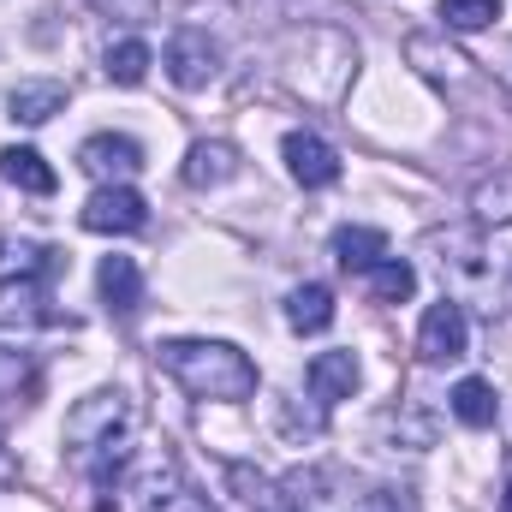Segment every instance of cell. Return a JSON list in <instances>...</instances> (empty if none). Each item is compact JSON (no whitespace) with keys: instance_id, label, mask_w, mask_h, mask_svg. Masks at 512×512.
<instances>
[{"instance_id":"obj_1","label":"cell","mask_w":512,"mask_h":512,"mask_svg":"<svg viewBox=\"0 0 512 512\" xmlns=\"http://www.w3.org/2000/svg\"><path fill=\"white\" fill-rule=\"evenodd\" d=\"M137 447V399L126 387H96L72 405L66 417V459L90 477L96 495H114L120 471L131 465Z\"/></svg>"},{"instance_id":"obj_2","label":"cell","mask_w":512,"mask_h":512,"mask_svg":"<svg viewBox=\"0 0 512 512\" xmlns=\"http://www.w3.org/2000/svg\"><path fill=\"white\" fill-rule=\"evenodd\" d=\"M161 370L185 387L191 399H221V405H239L256 393V364L227 346V340H167L161 346Z\"/></svg>"},{"instance_id":"obj_3","label":"cell","mask_w":512,"mask_h":512,"mask_svg":"<svg viewBox=\"0 0 512 512\" xmlns=\"http://www.w3.org/2000/svg\"><path fill=\"white\" fill-rule=\"evenodd\" d=\"M471 352V322H465V304L441 292V304L423 310V328H417V358L423 364H459Z\"/></svg>"},{"instance_id":"obj_4","label":"cell","mask_w":512,"mask_h":512,"mask_svg":"<svg viewBox=\"0 0 512 512\" xmlns=\"http://www.w3.org/2000/svg\"><path fill=\"white\" fill-rule=\"evenodd\" d=\"M215 72H221V42H215L209 30L185 24V30L167 36V78H173L179 90H203Z\"/></svg>"},{"instance_id":"obj_5","label":"cell","mask_w":512,"mask_h":512,"mask_svg":"<svg viewBox=\"0 0 512 512\" xmlns=\"http://www.w3.org/2000/svg\"><path fill=\"white\" fill-rule=\"evenodd\" d=\"M66 268V251L36 245V239H0V286H54V274Z\"/></svg>"},{"instance_id":"obj_6","label":"cell","mask_w":512,"mask_h":512,"mask_svg":"<svg viewBox=\"0 0 512 512\" xmlns=\"http://www.w3.org/2000/svg\"><path fill=\"white\" fill-rule=\"evenodd\" d=\"M137 507L143 512H215L203 495H197V483H185V471H179L173 459H161L155 471H143V483H137Z\"/></svg>"},{"instance_id":"obj_7","label":"cell","mask_w":512,"mask_h":512,"mask_svg":"<svg viewBox=\"0 0 512 512\" xmlns=\"http://www.w3.org/2000/svg\"><path fill=\"white\" fill-rule=\"evenodd\" d=\"M90 233H143V221H149V203L131 191V185H102L90 203H84V215H78Z\"/></svg>"},{"instance_id":"obj_8","label":"cell","mask_w":512,"mask_h":512,"mask_svg":"<svg viewBox=\"0 0 512 512\" xmlns=\"http://www.w3.org/2000/svg\"><path fill=\"white\" fill-rule=\"evenodd\" d=\"M280 155H286V173H292L304 191H328V185L340 179V155H334L316 131H292V137L280 143Z\"/></svg>"},{"instance_id":"obj_9","label":"cell","mask_w":512,"mask_h":512,"mask_svg":"<svg viewBox=\"0 0 512 512\" xmlns=\"http://www.w3.org/2000/svg\"><path fill=\"white\" fill-rule=\"evenodd\" d=\"M78 167H84L90 179H102V185H126L131 173H143V149H137L131 137L102 131V137H90V143L78 149Z\"/></svg>"},{"instance_id":"obj_10","label":"cell","mask_w":512,"mask_h":512,"mask_svg":"<svg viewBox=\"0 0 512 512\" xmlns=\"http://www.w3.org/2000/svg\"><path fill=\"white\" fill-rule=\"evenodd\" d=\"M304 382H310V393H316L322 405H334V399H352V393H358L364 370H358L352 352H316L310 370H304Z\"/></svg>"},{"instance_id":"obj_11","label":"cell","mask_w":512,"mask_h":512,"mask_svg":"<svg viewBox=\"0 0 512 512\" xmlns=\"http://www.w3.org/2000/svg\"><path fill=\"white\" fill-rule=\"evenodd\" d=\"M96 286H102V304L114 316H137V304H143V268L131 256H102Z\"/></svg>"},{"instance_id":"obj_12","label":"cell","mask_w":512,"mask_h":512,"mask_svg":"<svg viewBox=\"0 0 512 512\" xmlns=\"http://www.w3.org/2000/svg\"><path fill=\"white\" fill-rule=\"evenodd\" d=\"M60 108H66V84H60V78H30V84H18V90L6 96V114H12L18 126H48Z\"/></svg>"},{"instance_id":"obj_13","label":"cell","mask_w":512,"mask_h":512,"mask_svg":"<svg viewBox=\"0 0 512 512\" xmlns=\"http://www.w3.org/2000/svg\"><path fill=\"white\" fill-rule=\"evenodd\" d=\"M227 179H239V149H233V143H191V155H185V185L215 191V185H227Z\"/></svg>"},{"instance_id":"obj_14","label":"cell","mask_w":512,"mask_h":512,"mask_svg":"<svg viewBox=\"0 0 512 512\" xmlns=\"http://www.w3.org/2000/svg\"><path fill=\"white\" fill-rule=\"evenodd\" d=\"M286 328H292V334H322V328H334V292L316 286V280L292 286V292H286Z\"/></svg>"},{"instance_id":"obj_15","label":"cell","mask_w":512,"mask_h":512,"mask_svg":"<svg viewBox=\"0 0 512 512\" xmlns=\"http://www.w3.org/2000/svg\"><path fill=\"white\" fill-rule=\"evenodd\" d=\"M36 322H60V310H48V286H0V328H36Z\"/></svg>"},{"instance_id":"obj_16","label":"cell","mask_w":512,"mask_h":512,"mask_svg":"<svg viewBox=\"0 0 512 512\" xmlns=\"http://www.w3.org/2000/svg\"><path fill=\"white\" fill-rule=\"evenodd\" d=\"M471 215H477V227H512V167H495L489 179H477Z\"/></svg>"},{"instance_id":"obj_17","label":"cell","mask_w":512,"mask_h":512,"mask_svg":"<svg viewBox=\"0 0 512 512\" xmlns=\"http://www.w3.org/2000/svg\"><path fill=\"white\" fill-rule=\"evenodd\" d=\"M382 256H387V239L376 227H340V233H334V262H340L346 274H370Z\"/></svg>"},{"instance_id":"obj_18","label":"cell","mask_w":512,"mask_h":512,"mask_svg":"<svg viewBox=\"0 0 512 512\" xmlns=\"http://www.w3.org/2000/svg\"><path fill=\"white\" fill-rule=\"evenodd\" d=\"M0 179L6 185H18V191H30V197H48L54 191V167L36 155V149H0Z\"/></svg>"},{"instance_id":"obj_19","label":"cell","mask_w":512,"mask_h":512,"mask_svg":"<svg viewBox=\"0 0 512 512\" xmlns=\"http://www.w3.org/2000/svg\"><path fill=\"white\" fill-rule=\"evenodd\" d=\"M435 245H441V239H435ZM441 251H453V256H441V280H453V286H489V280H495L489 262H483V251H477V239L447 233Z\"/></svg>"},{"instance_id":"obj_20","label":"cell","mask_w":512,"mask_h":512,"mask_svg":"<svg viewBox=\"0 0 512 512\" xmlns=\"http://www.w3.org/2000/svg\"><path fill=\"white\" fill-rule=\"evenodd\" d=\"M453 417L465 423V429H489L495 417H501V399H495V387L489 382H477V376H465V382L453 387Z\"/></svg>"},{"instance_id":"obj_21","label":"cell","mask_w":512,"mask_h":512,"mask_svg":"<svg viewBox=\"0 0 512 512\" xmlns=\"http://www.w3.org/2000/svg\"><path fill=\"white\" fill-rule=\"evenodd\" d=\"M405 54H411V60H417V72H423V78H435V84H459V78H465V66H471L465 54L441 48L435 36H411V42H405Z\"/></svg>"},{"instance_id":"obj_22","label":"cell","mask_w":512,"mask_h":512,"mask_svg":"<svg viewBox=\"0 0 512 512\" xmlns=\"http://www.w3.org/2000/svg\"><path fill=\"white\" fill-rule=\"evenodd\" d=\"M364 280H370V298H376V304H405V298L417 292V268L399 262V256H382Z\"/></svg>"},{"instance_id":"obj_23","label":"cell","mask_w":512,"mask_h":512,"mask_svg":"<svg viewBox=\"0 0 512 512\" xmlns=\"http://www.w3.org/2000/svg\"><path fill=\"white\" fill-rule=\"evenodd\" d=\"M149 60H155L149 42H143V36H126V42L108 48V78H114L120 90H137V84L149 78Z\"/></svg>"},{"instance_id":"obj_24","label":"cell","mask_w":512,"mask_h":512,"mask_svg":"<svg viewBox=\"0 0 512 512\" xmlns=\"http://www.w3.org/2000/svg\"><path fill=\"white\" fill-rule=\"evenodd\" d=\"M233 483L245 489V507H251V512H304L298 501H292V495H286V489H274V483L251 477L245 465H233Z\"/></svg>"},{"instance_id":"obj_25","label":"cell","mask_w":512,"mask_h":512,"mask_svg":"<svg viewBox=\"0 0 512 512\" xmlns=\"http://www.w3.org/2000/svg\"><path fill=\"white\" fill-rule=\"evenodd\" d=\"M495 18H501V0H441L447 30H489Z\"/></svg>"},{"instance_id":"obj_26","label":"cell","mask_w":512,"mask_h":512,"mask_svg":"<svg viewBox=\"0 0 512 512\" xmlns=\"http://www.w3.org/2000/svg\"><path fill=\"white\" fill-rule=\"evenodd\" d=\"M12 483H18V459L0 447V489H12Z\"/></svg>"},{"instance_id":"obj_27","label":"cell","mask_w":512,"mask_h":512,"mask_svg":"<svg viewBox=\"0 0 512 512\" xmlns=\"http://www.w3.org/2000/svg\"><path fill=\"white\" fill-rule=\"evenodd\" d=\"M501 507H507V512H512V483H507V495H501Z\"/></svg>"}]
</instances>
